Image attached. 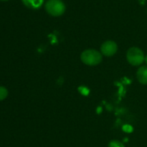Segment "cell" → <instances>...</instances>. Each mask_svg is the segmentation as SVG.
I'll return each mask as SVG.
<instances>
[{"label": "cell", "instance_id": "obj_8", "mask_svg": "<svg viewBox=\"0 0 147 147\" xmlns=\"http://www.w3.org/2000/svg\"><path fill=\"white\" fill-rule=\"evenodd\" d=\"M108 147H125L124 145L120 142V141H118V140H112L109 145Z\"/></svg>", "mask_w": 147, "mask_h": 147}, {"label": "cell", "instance_id": "obj_4", "mask_svg": "<svg viewBox=\"0 0 147 147\" xmlns=\"http://www.w3.org/2000/svg\"><path fill=\"white\" fill-rule=\"evenodd\" d=\"M118 51V45L113 40H107L102 43L101 47V52L102 55H105L107 57L113 56Z\"/></svg>", "mask_w": 147, "mask_h": 147}, {"label": "cell", "instance_id": "obj_7", "mask_svg": "<svg viewBox=\"0 0 147 147\" xmlns=\"http://www.w3.org/2000/svg\"><path fill=\"white\" fill-rule=\"evenodd\" d=\"M8 96V90L3 86H0V101L4 100Z\"/></svg>", "mask_w": 147, "mask_h": 147}, {"label": "cell", "instance_id": "obj_6", "mask_svg": "<svg viewBox=\"0 0 147 147\" xmlns=\"http://www.w3.org/2000/svg\"><path fill=\"white\" fill-rule=\"evenodd\" d=\"M23 4L30 9H38L43 3V0H22Z\"/></svg>", "mask_w": 147, "mask_h": 147}, {"label": "cell", "instance_id": "obj_5", "mask_svg": "<svg viewBox=\"0 0 147 147\" xmlns=\"http://www.w3.org/2000/svg\"><path fill=\"white\" fill-rule=\"evenodd\" d=\"M137 78L142 84H147V66H141L137 71Z\"/></svg>", "mask_w": 147, "mask_h": 147}, {"label": "cell", "instance_id": "obj_1", "mask_svg": "<svg viewBox=\"0 0 147 147\" xmlns=\"http://www.w3.org/2000/svg\"><path fill=\"white\" fill-rule=\"evenodd\" d=\"M81 59L85 65L94 66L102 61V54L94 49H88L81 53Z\"/></svg>", "mask_w": 147, "mask_h": 147}, {"label": "cell", "instance_id": "obj_9", "mask_svg": "<svg viewBox=\"0 0 147 147\" xmlns=\"http://www.w3.org/2000/svg\"><path fill=\"white\" fill-rule=\"evenodd\" d=\"M145 62L146 63V65H147V55L146 56V58H145Z\"/></svg>", "mask_w": 147, "mask_h": 147}, {"label": "cell", "instance_id": "obj_3", "mask_svg": "<svg viewBox=\"0 0 147 147\" xmlns=\"http://www.w3.org/2000/svg\"><path fill=\"white\" fill-rule=\"evenodd\" d=\"M145 54L141 49L139 47H133L128 49L126 53V59L127 61L134 66H138L141 65L145 61Z\"/></svg>", "mask_w": 147, "mask_h": 147}, {"label": "cell", "instance_id": "obj_10", "mask_svg": "<svg viewBox=\"0 0 147 147\" xmlns=\"http://www.w3.org/2000/svg\"><path fill=\"white\" fill-rule=\"evenodd\" d=\"M1 1H7V0H1Z\"/></svg>", "mask_w": 147, "mask_h": 147}, {"label": "cell", "instance_id": "obj_2", "mask_svg": "<svg viewBox=\"0 0 147 147\" xmlns=\"http://www.w3.org/2000/svg\"><path fill=\"white\" fill-rule=\"evenodd\" d=\"M46 11L53 16H60L66 10L65 3L62 0H48L45 4Z\"/></svg>", "mask_w": 147, "mask_h": 147}]
</instances>
